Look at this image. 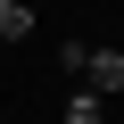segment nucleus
<instances>
[{"mask_svg": "<svg viewBox=\"0 0 124 124\" xmlns=\"http://www.w3.org/2000/svg\"><path fill=\"white\" fill-rule=\"evenodd\" d=\"M33 33V8H25V0H0V41H25Z\"/></svg>", "mask_w": 124, "mask_h": 124, "instance_id": "7ed1b4c3", "label": "nucleus"}, {"mask_svg": "<svg viewBox=\"0 0 124 124\" xmlns=\"http://www.w3.org/2000/svg\"><path fill=\"white\" fill-rule=\"evenodd\" d=\"M58 66H66L75 75V91H124V50H83V41H66V50H58Z\"/></svg>", "mask_w": 124, "mask_h": 124, "instance_id": "f257e3e1", "label": "nucleus"}, {"mask_svg": "<svg viewBox=\"0 0 124 124\" xmlns=\"http://www.w3.org/2000/svg\"><path fill=\"white\" fill-rule=\"evenodd\" d=\"M58 124H108V99H99V91H66Z\"/></svg>", "mask_w": 124, "mask_h": 124, "instance_id": "f03ea898", "label": "nucleus"}]
</instances>
